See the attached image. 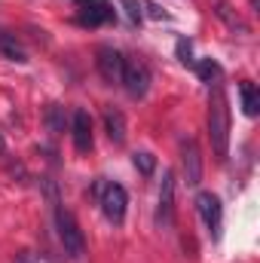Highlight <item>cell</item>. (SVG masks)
Masks as SVG:
<instances>
[{"label": "cell", "instance_id": "6da1fadb", "mask_svg": "<svg viewBox=\"0 0 260 263\" xmlns=\"http://www.w3.org/2000/svg\"><path fill=\"white\" fill-rule=\"evenodd\" d=\"M208 138H211L217 159H227V153H230V104H227V92L220 83L211 89V101H208Z\"/></svg>", "mask_w": 260, "mask_h": 263}, {"label": "cell", "instance_id": "5bb4252c", "mask_svg": "<svg viewBox=\"0 0 260 263\" xmlns=\"http://www.w3.org/2000/svg\"><path fill=\"white\" fill-rule=\"evenodd\" d=\"M196 73H199V80L202 83H214L217 77H220V67H217V62H211V59H202V62H196Z\"/></svg>", "mask_w": 260, "mask_h": 263}, {"label": "cell", "instance_id": "4fadbf2b", "mask_svg": "<svg viewBox=\"0 0 260 263\" xmlns=\"http://www.w3.org/2000/svg\"><path fill=\"white\" fill-rule=\"evenodd\" d=\"M239 98H242V110L245 117H257L260 114V89L254 83H239Z\"/></svg>", "mask_w": 260, "mask_h": 263}, {"label": "cell", "instance_id": "3957f363", "mask_svg": "<svg viewBox=\"0 0 260 263\" xmlns=\"http://www.w3.org/2000/svg\"><path fill=\"white\" fill-rule=\"evenodd\" d=\"M101 211L110 223H123L126 220V205H129V193L123 184H104V190L98 193Z\"/></svg>", "mask_w": 260, "mask_h": 263}, {"label": "cell", "instance_id": "5b68a950", "mask_svg": "<svg viewBox=\"0 0 260 263\" xmlns=\"http://www.w3.org/2000/svg\"><path fill=\"white\" fill-rule=\"evenodd\" d=\"M117 18V9L107 0H77V22L86 28H98Z\"/></svg>", "mask_w": 260, "mask_h": 263}, {"label": "cell", "instance_id": "9c48e42d", "mask_svg": "<svg viewBox=\"0 0 260 263\" xmlns=\"http://www.w3.org/2000/svg\"><path fill=\"white\" fill-rule=\"evenodd\" d=\"M181 162H184V181L190 187H199L202 184V156H199V144L193 138H187L181 144Z\"/></svg>", "mask_w": 260, "mask_h": 263}, {"label": "cell", "instance_id": "2e32d148", "mask_svg": "<svg viewBox=\"0 0 260 263\" xmlns=\"http://www.w3.org/2000/svg\"><path fill=\"white\" fill-rule=\"evenodd\" d=\"M132 162H135V168H138L141 175H153V168H156V156H153V153H147V150L135 153V156H132Z\"/></svg>", "mask_w": 260, "mask_h": 263}, {"label": "cell", "instance_id": "9a60e30c", "mask_svg": "<svg viewBox=\"0 0 260 263\" xmlns=\"http://www.w3.org/2000/svg\"><path fill=\"white\" fill-rule=\"evenodd\" d=\"M46 129L49 132H65V107L49 104V110H46Z\"/></svg>", "mask_w": 260, "mask_h": 263}, {"label": "cell", "instance_id": "8fae6325", "mask_svg": "<svg viewBox=\"0 0 260 263\" xmlns=\"http://www.w3.org/2000/svg\"><path fill=\"white\" fill-rule=\"evenodd\" d=\"M101 120H104V132L114 144H126V117L120 107H114V104L101 107Z\"/></svg>", "mask_w": 260, "mask_h": 263}, {"label": "cell", "instance_id": "7a4b0ae2", "mask_svg": "<svg viewBox=\"0 0 260 263\" xmlns=\"http://www.w3.org/2000/svg\"><path fill=\"white\" fill-rule=\"evenodd\" d=\"M55 227H59V239H62V248L70 260H80L83 251H86V239H83V230L77 223V217L67 211V208H55Z\"/></svg>", "mask_w": 260, "mask_h": 263}, {"label": "cell", "instance_id": "8992f818", "mask_svg": "<svg viewBox=\"0 0 260 263\" xmlns=\"http://www.w3.org/2000/svg\"><path fill=\"white\" fill-rule=\"evenodd\" d=\"M123 86L132 98H144L150 89V70L141 59H126L123 62Z\"/></svg>", "mask_w": 260, "mask_h": 263}, {"label": "cell", "instance_id": "7c38bea8", "mask_svg": "<svg viewBox=\"0 0 260 263\" xmlns=\"http://www.w3.org/2000/svg\"><path fill=\"white\" fill-rule=\"evenodd\" d=\"M0 55L9 59V62H15V65H25L28 62L25 46L15 40V34H6V31H0Z\"/></svg>", "mask_w": 260, "mask_h": 263}, {"label": "cell", "instance_id": "30bf717a", "mask_svg": "<svg viewBox=\"0 0 260 263\" xmlns=\"http://www.w3.org/2000/svg\"><path fill=\"white\" fill-rule=\"evenodd\" d=\"M70 135H73L77 153H89L92 150V117H89V110H73Z\"/></svg>", "mask_w": 260, "mask_h": 263}, {"label": "cell", "instance_id": "52a82bcc", "mask_svg": "<svg viewBox=\"0 0 260 263\" xmlns=\"http://www.w3.org/2000/svg\"><path fill=\"white\" fill-rule=\"evenodd\" d=\"M156 223L162 230H169L175 223V172H162V184H159V208H156Z\"/></svg>", "mask_w": 260, "mask_h": 263}, {"label": "cell", "instance_id": "ba28073f", "mask_svg": "<svg viewBox=\"0 0 260 263\" xmlns=\"http://www.w3.org/2000/svg\"><path fill=\"white\" fill-rule=\"evenodd\" d=\"M123 52L120 49H114V46H101L98 49V59H95V65H98V73L104 77V83H123Z\"/></svg>", "mask_w": 260, "mask_h": 263}, {"label": "cell", "instance_id": "e0dca14e", "mask_svg": "<svg viewBox=\"0 0 260 263\" xmlns=\"http://www.w3.org/2000/svg\"><path fill=\"white\" fill-rule=\"evenodd\" d=\"M175 52H178V59H181V65H196L193 59V46H190V40H178V46H175Z\"/></svg>", "mask_w": 260, "mask_h": 263}, {"label": "cell", "instance_id": "277c9868", "mask_svg": "<svg viewBox=\"0 0 260 263\" xmlns=\"http://www.w3.org/2000/svg\"><path fill=\"white\" fill-rule=\"evenodd\" d=\"M196 208H199V217L205 220L208 236L217 242L220 239V227H224V205H220V199L214 196V193H208V190H202L196 196Z\"/></svg>", "mask_w": 260, "mask_h": 263}, {"label": "cell", "instance_id": "ac0fdd59", "mask_svg": "<svg viewBox=\"0 0 260 263\" xmlns=\"http://www.w3.org/2000/svg\"><path fill=\"white\" fill-rule=\"evenodd\" d=\"M123 3V9H126V15H129V22H141L144 18V9H141V0H120Z\"/></svg>", "mask_w": 260, "mask_h": 263}, {"label": "cell", "instance_id": "d6986e66", "mask_svg": "<svg viewBox=\"0 0 260 263\" xmlns=\"http://www.w3.org/2000/svg\"><path fill=\"white\" fill-rule=\"evenodd\" d=\"M141 6L147 9V15H150V18H169V15H165V12H162V9H159L153 0H141Z\"/></svg>", "mask_w": 260, "mask_h": 263}]
</instances>
